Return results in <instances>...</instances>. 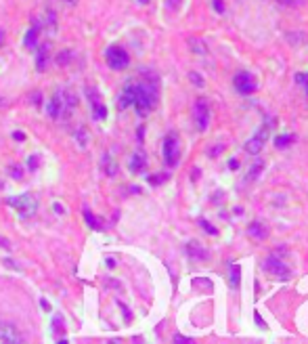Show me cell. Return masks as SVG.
Returning a JSON list of instances; mask_svg holds the SVG:
<instances>
[{
    "label": "cell",
    "mask_w": 308,
    "mask_h": 344,
    "mask_svg": "<svg viewBox=\"0 0 308 344\" xmlns=\"http://www.w3.org/2000/svg\"><path fill=\"white\" fill-rule=\"evenodd\" d=\"M157 101V90L153 84L149 82H130L124 86L122 97L117 99L120 109H126L128 105H134V109L139 112V115H147L153 109Z\"/></svg>",
    "instance_id": "6da1fadb"
},
{
    "label": "cell",
    "mask_w": 308,
    "mask_h": 344,
    "mask_svg": "<svg viewBox=\"0 0 308 344\" xmlns=\"http://www.w3.org/2000/svg\"><path fill=\"white\" fill-rule=\"evenodd\" d=\"M164 160L170 168H174L180 162V141L176 132H170L164 141Z\"/></svg>",
    "instance_id": "7a4b0ae2"
},
{
    "label": "cell",
    "mask_w": 308,
    "mask_h": 344,
    "mask_svg": "<svg viewBox=\"0 0 308 344\" xmlns=\"http://www.w3.org/2000/svg\"><path fill=\"white\" fill-rule=\"evenodd\" d=\"M193 120H195V126L199 132L208 130V124H210V103H208V99L199 97L193 103Z\"/></svg>",
    "instance_id": "3957f363"
},
{
    "label": "cell",
    "mask_w": 308,
    "mask_h": 344,
    "mask_svg": "<svg viewBox=\"0 0 308 344\" xmlns=\"http://www.w3.org/2000/svg\"><path fill=\"white\" fill-rule=\"evenodd\" d=\"M233 84H235V90L239 92V95H252V92H256V88H258V80L252 72H237L233 78Z\"/></svg>",
    "instance_id": "277c9868"
},
{
    "label": "cell",
    "mask_w": 308,
    "mask_h": 344,
    "mask_svg": "<svg viewBox=\"0 0 308 344\" xmlns=\"http://www.w3.org/2000/svg\"><path fill=\"white\" fill-rule=\"evenodd\" d=\"M105 59H107V63L112 69H124V67H128L130 63V57H128V53H126L122 46H109L107 53H105Z\"/></svg>",
    "instance_id": "5b68a950"
},
{
    "label": "cell",
    "mask_w": 308,
    "mask_h": 344,
    "mask_svg": "<svg viewBox=\"0 0 308 344\" xmlns=\"http://www.w3.org/2000/svg\"><path fill=\"white\" fill-rule=\"evenodd\" d=\"M268 130H271V124H264V126L260 128L254 137H252L250 141H246V145H243V149H246L250 155H258L260 151H262V147H264L266 139H268Z\"/></svg>",
    "instance_id": "8992f818"
},
{
    "label": "cell",
    "mask_w": 308,
    "mask_h": 344,
    "mask_svg": "<svg viewBox=\"0 0 308 344\" xmlns=\"http://www.w3.org/2000/svg\"><path fill=\"white\" fill-rule=\"evenodd\" d=\"M264 269L271 273V275L275 279H283V281H287L291 277V269L287 267L283 260H279V258H275V256H268L266 258V262H264Z\"/></svg>",
    "instance_id": "52a82bcc"
},
{
    "label": "cell",
    "mask_w": 308,
    "mask_h": 344,
    "mask_svg": "<svg viewBox=\"0 0 308 344\" xmlns=\"http://www.w3.org/2000/svg\"><path fill=\"white\" fill-rule=\"evenodd\" d=\"M11 206H15V210L21 214V216H29L36 212V200L31 198V195H21V198H9L6 200Z\"/></svg>",
    "instance_id": "ba28073f"
},
{
    "label": "cell",
    "mask_w": 308,
    "mask_h": 344,
    "mask_svg": "<svg viewBox=\"0 0 308 344\" xmlns=\"http://www.w3.org/2000/svg\"><path fill=\"white\" fill-rule=\"evenodd\" d=\"M86 97L90 99V105H92V115H94V120H103L107 115V109L105 105L101 103V99H99V92L97 88H88L86 90Z\"/></svg>",
    "instance_id": "9c48e42d"
},
{
    "label": "cell",
    "mask_w": 308,
    "mask_h": 344,
    "mask_svg": "<svg viewBox=\"0 0 308 344\" xmlns=\"http://www.w3.org/2000/svg\"><path fill=\"white\" fill-rule=\"evenodd\" d=\"M248 233L254 239H258V241H262V239H266L268 237V233H271V229H268V225L266 223H260V221H254V223H250L248 225Z\"/></svg>",
    "instance_id": "30bf717a"
},
{
    "label": "cell",
    "mask_w": 308,
    "mask_h": 344,
    "mask_svg": "<svg viewBox=\"0 0 308 344\" xmlns=\"http://www.w3.org/2000/svg\"><path fill=\"white\" fill-rule=\"evenodd\" d=\"M23 336L19 330H15L13 325H0V342H21Z\"/></svg>",
    "instance_id": "8fae6325"
},
{
    "label": "cell",
    "mask_w": 308,
    "mask_h": 344,
    "mask_svg": "<svg viewBox=\"0 0 308 344\" xmlns=\"http://www.w3.org/2000/svg\"><path fill=\"white\" fill-rule=\"evenodd\" d=\"M67 107V103L63 101V92H57L53 99H51V103H49V115L51 118H59L61 112Z\"/></svg>",
    "instance_id": "7c38bea8"
},
{
    "label": "cell",
    "mask_w": 308,
    "mask_h": 344,
    "mask_svg": "<svg viewBox=\"0 0 308 344\" xmlns=\"http://www.w3.org/2000/svg\"><path fill=\"white\" fill-rule=\"evenodd\" d=\"M145 168H147V158L143 153H134L130 160V170L132 172H145Z\"/></svg>",
    "instance_id": "4fadbf2b"
},
{
    "label": "cell",
    "mask_w": 308,
    "mask_h": 344,
    "mask_svg": "<svg viewBox=\"0 0 308 344\" xmlns=\"http://www.w3.org/2000/svg\"><path fill=\"white\" fill-rule=\"evenodd\" d=\"M187 250H189V254H191L193 258H197V260H205V258H208V250L199 248L195 241H191V244L187 246Z\"/></svg>",
    "instance_id": "5bb4252c"
},
{
    "label": "cell",
    "mask_w": 308,
    "mask_h": 344,
    "mask_svg": "<svg viewBox=\"0 0 308 344\" xmlns=\"http://www.w3.org/2000/svg\"><path fill=\"white\" fill-rule=\"evenodd\" d=\"M46 51H49V46L44 44V46H40V49H38V55H36V67L40 69V72L46 67V61H49V55H46Z\"/></svg>",
    "instance_id": "9a60e30c"
},
{
    "label": "cell",
    "mask_w": 308,
    "mask_h": 344,
    "mask_svg": "<svg viewBox=\"0 0 308 344\" xmlns=\"http://www.w3.org/2000/svg\"><path fill=\"white\" fill-rule=\"evenodd\" d=\"M38 29H40V26H34L26 34V46H28V49H36V46H38Z\"/></svg>",
    "instance_id": "2e32d148"
},
{
    "label": "cell",
    "mask_w": 308,
    "mask_h": 344,
    "mask_svg": "<svg viewBox=\"0 0 308 344\" xmlns=\"http://www.w3.org/2000/svg\"><path fill=\"white\" fill-rule=\"evenodd\" d=\"M294 141H296L294 135H281V137L275 139V147H277V149H283V147H289Z\"/></svg>",
    "instance_id": "e0dca14e"
},
{
    "label": "cell",
    "mask_w": 308,
    "mask_h": 344,
    "mask_svg": "<svg viewBox=\"0 0 308 344\" xmlns=\"http://www.w3.org/2000/svg\"><path fill=\"white\" fill-rule=\"evenodd\" d=\"M228 279H231L233 287H239V279H241V267L239 264H231V275H228Z\"/></svg>",
    "instance_id": "ac0fdd59"
},
{
    "label": "cell",
    "mask_w": 308,
    "mask_h": 344,
    "mask_svg": "<svg viewBox=\"0 0 308 344\" xmlns=\"http://www.w3.org/2000/svg\"><path fill=\"white\" fill-rule=\"evenodd\" d=\"M84 218H86V223H88L92 229H101V221L90 212V210H84Z\"/></svg>",
    "instance_id": "d6986e66"
},
{
    "label": "cell",
    "mask_w": 308,
    "mask_h": 344,
    "mask_svg": "<svg viewBox=\"0 0 308 344\" xmlns=\"http://www.w3.org/2000/svg\"><path fill=\"white\" fill-rule=\"evenodd\" d=\"M199 225H201V229H203V231H208V233H210V235H216V233H218L216 227H212L208 221H203V218L199 221Z\"/></svg>",
    "instance_id": "ffe728a7"
},
{
    "label": "cell",
    "mask_w": 308,
    "mask_h": 344,
    "mask_svg": "<svg viewBox=\"0 0 308 344\" xmlns=\"http://www.w3.org/2000/svg\"><path fill=\"white\" fill-rule=\"evenodd\" d=\"M262 168H264V164H262V162H258L256 166L252 168V170H250V176H248V181H252V178H256V176H258V172L262 170Z\"/></svg>",
    "instance_id": "44dd1931"
},
{
    "label": "cell",
    "mask_w": 308,
    "mask_h": 344,
    "mask_svg": "<svg viewBox=\"0 0 308 344\" xmlns=\"http://www.w3.org/2000/svg\"><path fill=\"white\" fill-rule=\"evenodd\" d=\"M189 78H191V82H193V84H197V86H199V88L203 86V80H201V76L197 74V72H191V74H189Z\"/></svg>",
    "instance_id": "7402d4cb"
},
{
    "label": "cell",
    "mask_w": 308,
    "mask_h": 344,
    "mask_svg": "<svg viewBox=\"0 0 308 344\" xmlns=\"http://www.w3.org/2000/svg\"><path fill=\"white\" fill-rule=\"evenodd\" d=\"M296 82H300V84H306V95H308V74H306V76L298 74V76H296Z\"/></svg>",
    "instance_id": "603a6c76"
},
{
    "label": "cell",
    "mask_w": 308,
    "mask_h": 344,
    "mask_svg": "<svg viewBox=\"0 0 308 344\" xmlns=\"http://www.w3.org/2000/svg\"><path fill=\"white\" fill-rule=\"evenodd\" d=\"M212 2H214L216 13H224V4H223V0H212Z\"/></svg>",
    "instance_id": "cb8c5ba5"
},
{
    "label": "cell",
    "mask_w": 308,
    "mask_h": 344,
    "mask_svg": "<svg viewBox=\"0 0 308 344\" xmlns=\"http://www.w3.org/2000/svg\"><path fill=\"white\" fill-rule=\"evenodd\" d=\"M168 4H170V9H176V6L180 4V0H168Z\"/></svg>",
    "instance_id": "d4e9b609"
},
{
    "label": "cell",
    "mask_w": 308,
    "mask_h": 344,
    "mask_svg": "<svg viewBox=\"0 0 308 344\" xmlns=\"http://www.w3.org/2000/svg\"><path fill=\"white\" fill-rule=\"evenodd\" d=\"M174 340H176V342H191L189 338H185V336H178V334L174 336Z\"/></svg>",
    "instance_id": "484cf974"
},
{
    "label": "cell",
    "mask_w": 308,
    "mask_h": 344,
    "mask_svg": "<svg viewBox=\"0 0 308 344\" xmlns=\"http://www.w3.org/2000/svg\"><path fill=\"white\" fill-rule=\"evenodd\" d=\"M36 164H38V160H34V155H31V158H29V166H31V168H34V166H36Z\"/></svg>",
    "instance_id": "4316f807"
},
{
    "label": "cell",
    "mask_w": 308,
    "mask_h": 344,
    "mask_svg": "<svg viewBox=\"0 0 308 344\" xmlns=\"http://www.w3.org/2000/svg\"><path fill=\"white\" fill-rule=\"evenodd\" d=\"M139 2H143V4H147V2H149V0H139Z\"/></svg>",
    "instance_id": "83f0119b"
},
{
    "label": "cell",
    "mask_w": 308,
    "mask_h": 344,
    "mask_svg": "<svg viewBox=\"0 0 308 344\" xmlns=\"http://www.w3.org/2000/svg\"><path fill=\"white\" fill-rule=\"evenodd\" d=\"M277 2H289V0H277Z\"/></svg>",
    "instance_id": "f1b7e54d"
},
{
    "label": "cell",
    "mask_w": 308,
    "mask_h": 344,
    "mask_svg": "<svg viewBox=\"0 0 308 344\" xmlns=\"http://www.w3.org/2000/svg\"><path fill=\"white\" fill-rule=\"evenodd\" d=\"M0 38H2V32H0Z\"/></svg>",
    "instance_id": "f546056e"
}]
</instances>
